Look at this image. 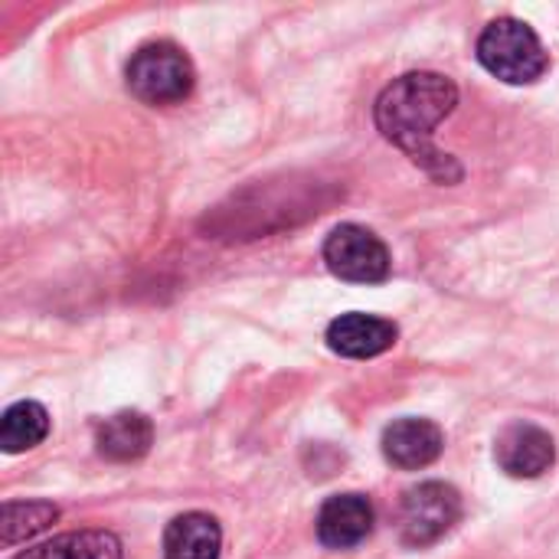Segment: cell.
<instances>
[{
  "instance_id": "1",
  "label": "cell",
  "mask_w": 559,
  "mask_h": 559,
  "mask_svg": "<svg viewBox=\"0 0 559 559\" xmlns=\"http://www.w3.org/2000/svg\"><path fill=\"white\" fill-rule=\"evenodd\" d=\"M455 105L459 88L452 79L439 72H409L380 92L373 118L383 138L406 151L426 174H432L439 183H455L462 167L432 141L436 128L455 111Z\"/></svg>"
},
{
  "instance_id": "2",
  "label": "cell",
  "mask_w": 559,
  "mask_h": 559,
  "mask_svg": "<svg viewBox=\"0 0 559 559\" xmlns=\"http://www.w3.org/2000/svg\"><path fill=\"white\" fill-rule=\"evenodd\" d=\"M478 59L491 75H498L508 85H531L550 66L540 36L524 20L514 16H501L485 26L478 39Z\"/></svg>"
},
{
  "instance_id": "3",
  "label": "cell",
  "mask_w": 559,
  "mask_h": 559,
  "mask_svg": "<svg viewBox=\"0 0 559 559\" xmlns=\"http://www.w3.org/2000/svg\"><path fill=\"white\" fill-rule=\"evenodd\" d=\"M190 56L174 43H147L128 62V88L147 105H174L193 92Z\"/></svg>"
},
{
  "instance_id": "4",
  "label": "cell",
  "mask_w": 559,
  "mask_h": 559,
  "mask_svg": "<svg viewBox=\"0 0 559 559\" xmlns=\"http://www.w3.org/2000/svg\"><path fill=\"white\" fill-rule=\"evenodd\" d=\"M324 262L337 278L357 285H377L390 275V249L373 229L357 223H344L328 236Z\"/></svg>"
},
{
  "instance_id": "5",
  "label": "cell",
  "mask_w": 559,
  "mask_h": 559,
  "mask_svg": "<svg viewBox=\"0 0 559 559\" xmlns=\"http://www.w3.org/2000/svg\"><path fill=\"white\" fill-rule=\"evenodd\" d=\"M462 518V498L452 485L426 481L403 498L400 531L406 547H429L442 540Z\"/></svg>"
},
{
  "instance_id": "6",
  "label": "cell",
  "mask_w": 559,
  "mask_h": 559,
  "mask_svg": "<svg viewBox=\"0 0 559 559\" xmlns=\"http://www.w3.org/2000/svg\"><path fill=\"white\" fill-rule=\"evenodd\" d=\"M495 455H498V465L511 478H540L544 472L554 468L557 445H554L550 432H544L540 426L514 423L498 436Z\"/></svg>"
},
{
  "instance_id": "7",
  "label": "cell",
  "mask_w": 559,
  "mask_h": 559,
  "mask_svg": "<svg viewBox=\"0 0 559 559\" xmlns=\"http://www.w3.org/2000/svg\"><path fill=\"white\" fill-rule=\"evenodd\" d=\"M396 337H400V331H396L393 321H383V318H373V314H360V311L341 314L328 328V347L334 354H341V357H350V360L380 357V354H386L396 344Z\"/></svg>"
},
{
  "instance_id": "8",
  "label": "cell",
  "mask_w": 559,
  "mask_h": 559,
  "mask_svg": "<svg viewBox=\"0 0 559 559\" xmlns=\"http://www.w3.org/2000/svg\"><path fill=\"white\" fill-rule=\"evenodd\" d=\"M442 429L429 419H400L383 432V455L390 465L416 472L442 455Z\"/></svg>"
},
{
  "instance_id": "9",
  "label": "cell",
  "mask_w": 559,
  "mask_h": 559,
  "mask_svg": "<svg viewBox=\"0 0 559 559\" xmlns=\"http://www.w3.org/2000/svg\"><path fill=\"white\" fill-rule=\"evenodd\" d=\"M373 531V508L360 495H337L318 514V537L331 550H350Z\"/></svg>"
},
{
  "instance_id": "10",
  "label": "cell",
  "mask_w": 559,
  "mask_h": 559,
  "mask_svg": "<svg viewBox=\"0 0 559 559\" xmlns=\"http://www.w3.org/2000/svg\"><path fill=\"white\" fill-rule=\"evenodd\" d=\"M223 531L210 514H180L164 534V559H219Z\"/></svg>"
},
{
  "instance_id": "11",
  "label": "cell",
  "mask_w": 559,
  "mask_h": 559,
  "mask_svg": "<svg viewBox=\"0 0 559 559\" xmlns=\"http://www.w3.org/2000/svg\"><path fill=\"white\" fill-rule=\"evenodd\" d=\"M154 442V426L144 413H115L95 432L98 455L111 462H138Z\"/></svg>"
},
{
  "instance_id": "12",
  "label": "cell",
  "mask_w": 559,
  "mask_h": 559,
  "mask_svg": "<svg viewBox=\"0 0 559 559\" xmlns=\"http://www.w3.org/2000/svg\"><path fill=\"white\" fill-rule=\"evenodd\" d=\"M13 559H121V544L105 531H79L52 537L33 550H23Z\"/></svg>"
},
{
  "instance_id": "13",
  "label": "cell",
  "mask_w": 559,
  "mask_h": 559,
  "mask_svg": "<svg viewBox=\"0 0 559 559\" xmlns=\"http://www.w3.org/2000/svg\"><path fill=\"white\" fill-rule=\"evenodd\" d=\"M49 432V413L39 403H13L0 419V449L7 455L36 449Z\"/></svg>"
},
{
  "instance_id": "14",
  "label": "cell",
  "mask_w": 559,
  "mask_h": 559,
  "mask_svg": "<svg viewBox=\"0 0 559 559\" xmlns=\"http://www.w3.org/2000/svg\"><path fill=\"white\" fill-rule=\"evenodd\" d=\"M59 518L56 504L46 501H26V504H3V521H0V540L3 547H13L20 540L36 537Z\"/></svg>"
}]
</instances>
